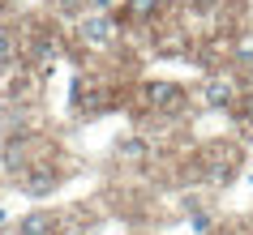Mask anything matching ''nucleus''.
Masks as SVG:
<instances>
[{"label":"nucleus","mask_w":253,"mask_h":235,"mask_svg":"<svg viewBox=\"0 0 253 235\" xmlns=\"http://www.w3.org/2000/svg\"><path fill=\"white\" fill-rule=\"evenodd\" d=\"M52 231H56V218L47 209H35V214H26L17 222V235H52Z\"/></svg>","instance_id":"nucleus-2"},{"label":"nucleus","mask_w":253,"mask_h":235,"mask_svg":"<svg viewBox=\"0 0 253 235\" xmlns=\"http://www.w3.org/2000/svg\"><path fill=\"white\" fill-rule=\"evenodd\" d=\"M219 235H223V231H219Z\"/></svg>","instance_id":"nucleus-8"},{"label":"nucleus","mask_w":253,"mask_h":235,"mask_svg":"<svg viewBox=\"0 0 253 235\" xmlns=\"http://www.w3.org/2000/svg\"><path fill=\"white\" fill-rule=\"evenodd\" d=\"M150 103H159V107H172L176 103V86H150Z\"/></svg>","instance_id":"nucleus-5"},{"label":"nucleus","mask_w":253,"mask_h":235,"mask_svg":"<svg viewBox=\"0 0 253 235\" xmlns=\"http://www.w3.org/2000/svg\"><path fill=\"white\" fill-rule=\"evenodd\" d=\"M82 39L90 43V47H103V43H112V17H103V13L86 17V22H82Z\"/></svg>","instance_id":"nucleus-1"},{"label":"nucleus","mask_w":253,"mask_h":235,"mask_svg":"<svg viewBox=\"0 0 253 235\" xmlns=\"http://www.w3.org/2000/svg\"><path fill=\"white\" fill-rule=\"evenodd\" d=\"M13 60V39H9V30H0V65H9Z\"/></svg>","instance_id":"nucleus-7"},{"label":"nucleus","mask_w":253,"mask_h":235,"mask_svg":"<svg viewBox=\"0 0 253 235\" xmlns=\"http://www.w3.org/2000/svg\"><path fill=\"white\" fill-rule=\"evenodd\" d=\"M206 103H211V107H223V103H232V81L214 77L211 86H206Z\"/></svg>","instance_id":"nucleus-3"},{"label":"nucleus","mask_w":253,"mask_h":235,"mask_svg":"<svg viewBox=\"0 0 253 235\" xmlns=\"http://www.w3.org/2000/svg\"><path fill=\"white\" fill-rule=\"evenodd\" d=\"M163 0H129V17H150Z\"/></svg>","instance_id":"nucleus-6"},{"label":"nucleus","mask_w":253,"mask_h":235,"mask_svg":"<svg viewBox=\"0 0 253 235\" xmlns=\"http://www.w3.org/2000/svg\"><path fill=\"white\" fill-rule=\"evenodd\" d=\"M52 184H56V175L52 171H35V175H26V193H52Z\"/></svg>","instance_id":"nucleus-4"}]
</instances>
